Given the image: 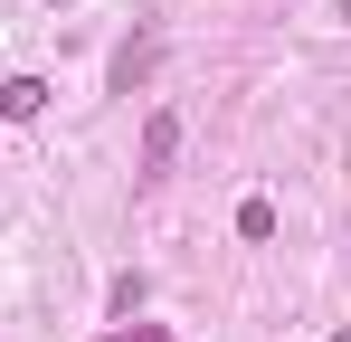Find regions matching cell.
<instances>
[{"label":"cell","mask_w":351,"mask_h":342,"mask_svg":"<svg viewBox=\"0 0 351 342\" xmlns=\"http://www.w3.org/2000/svg\"><path fill=\"white\" fill-rule=\"evenodd\" d=\"M152 67H162V29H133V38L114 48V95H133Z\"/></svg>","instance_id":"cell-1"},{"label":"cell","mask_w":351,"mask_h":342,"mask_svg":"<svg viewBox=\"0 0 351 342\" xmlns=\"http://www.w3.org/2000/svg\"><path fill=\"white\" fill-rule=\"evenodd\" d=\"M48 114V76H0V124H38Z\"/></svg>","instance_id":"cell-2"},{"label":"cell","mask_w":351,"mask_h":342,"mask_svg":"<svg viewBox=\"0 0 351 342\" xmlns=\"http://www.w3.org/2000/svg\"><path fill=\"white\" fill-rule=\"evenodd\" d=\"M171 152H180V114L162 105L152 124H143V181H162V171H171Z\"/></svg>","instance_id":"cell-3"},{"label":"cell","mask_w":351,"mask_h":342,"mask_svg":"<svg viewBox=\"0 0 351 342\" xmlns=\"http://www.w3.org/2000/svg\"><path fill=\"white\" fill-rule=\"evenodd\" d=\"M237 238L266 247V238H276V200H247V209H237Z\"/></svg>","instance_id":"cell-4"},{"label":"cell","mask_w":351,"mask_h":342,"mask_svg":"<svg viewBox=\"0 0 351 342\" xmlns=\"http://www.w3.org/2000/svg\"><path fill=\"white\" fill-rule=\"evenodd\" d=\"M95 342H171L162 323H123V333H95Z\"/></svg>","instance_id":"cell-5"},{"label":"cell","mask_w":351,"mask_h":342,"mask_svg":"<svg viewBox=\"0 0 351 342\" xmlns=\"http://www.w3.org/2000/svg\"><path fill=\"white\" fill-rule=\"evenodd\" d=\"M332 342H351V323H342V333H332Z\"/></svg>","instance_id":"cell-6"},{"label":"cell","mask_w":351,"mask_h":342,"mask_svg":"<svg viewBox=\"0 0 351 342\" xmlns=\"http://www.w3.org/2000/svg\"><path fill=\"white\" fill-rule=\"evenodd\" d=\"M342 19H351V0H342Z\"/></svg>","instance_id":"cell-7"}]
</instances>
